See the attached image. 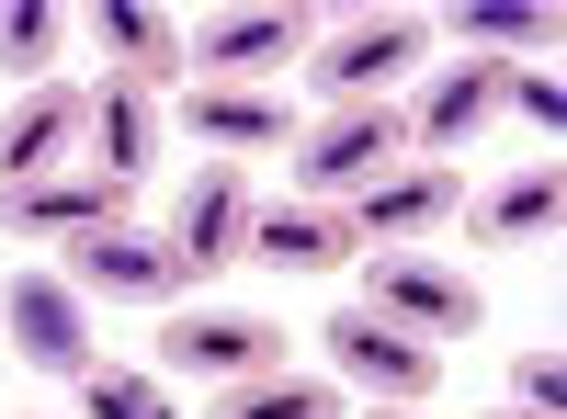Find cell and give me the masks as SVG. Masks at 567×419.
<instances>
[{"mask_svg": "<svg viewBox=\"0 0 567 419\" xmlns=\"http://www.w3.org/2000/svg\"><path fill=\"white\" fill-rule=\"evenodd\" d=\"M58 34H69V23L45 12V0H12V12H0V69L45 91V69H58Z\"/></svg>", "mask_w": 567, "mask_h": 419, "instance_id": "obj_21", "label": "cell"}, {"mask_svg": "<svg viewBox=\"0 0 567 419\" xmlns=\"http://www.w3.org/2000/svg\"><path fill=\"white\" fill-rule=\"evenodd\" d=\"M556 216H567V181L545 159V170H511L499 193L477 205V239H556Z\"/></svg>", "mask_w": 567, "mask_h": 419, "instance_id": "obj_18", "label": "cell"}, {"mask_svg": "<svg viewBox=\"0 0 567 419\" xmlns=\"http://www.w3.org/2000/svg\"><path fill=\"white\" fill-rule=\"evenodd\" d=\"M465 205V181L432 159V170H386V181H363L352 216H341V239H432V227H454Z\"/></svg>", "mask_w": 567, "mask_h": 419, "instance_id": "obj_9", "label": "cell"}, {"mask_svg": "<svg viewBox=\"0 0 567 419\" xmlns=\"http://www.w3.org/2000/svg\"><path fill=\"white\" fill-rule=\"evenodd\" d=\"M159 91H136V80H103L91 91V148H103V181H136L148 170V148H159Z\"/></svg>", "mask_w": 567, "mask_h": 419, "instance_id": "obj_16", "label": "cell"}, {"mask_svg": "<svg viewBox=\"0 0 567 419\" xmlns=\"http://www.w3.org/2000/svg\"><path fill=\"white\" fill-rule=\"evenodd\" d=\"M216 419H352V397L318 375H250V386H227Z\"/></svg>", "mask_w": 567, "mask_h": 419, "instance_id": "obj_19", "label": "cell"}, {"mask_svg": "<svg viewBox=\"0 0 567 419\" xmlns=\"http://www.w3.org/2000/svg\"><path fill=\"white\" fill-rule=\"evenodd\" d=\"M409 148V114L386 103H341L318 136H296V170H307V193H363V181H386Z\"/></svg>", "mask_w": 567, "mask_h": 419, "instance_id": "obj_5", "label": "cell"}, {"mask_svg": "<svg viewBox=\"0 0 567 419\" xmlns=\"http://www.w3.org/2000/svg\"><path fill=\"white\" fill-rule=\"evenodd\" d=\"M499 103L523 114L534 136H556V125H567V91H556V69H511V91H499Z\"/></svg>", "mask_w": 567, "mask_h": 419, "instance_id": "obj_23", "label": "cell"}, {"mask_svg": "<svg viewBox=\"0 0 567 419\" xmlns=\"http://www.w3.org/2000/svg\"><path fill=\"white\" fill-rule=\"evenodd\" d=\"M69 295H114V306H171V250L136 227H91L69 239Z\"/></svg>", "mask_w": 567, "mask_h": 419, "instance_id": "obj_10", "label": "cell"}, {"mask_svg": "<svg viewBox=\"0 0 567 419\" xmlns=\"http://www.w3.org/2000/svg\"><path fill=\"white\" fill-rule=\"evenodd\" d=\"M91 136V91H69V80H45V91H23V114L0 125V193H34V181H58V159Z\"/></svg>", "mask_w": 567, "mask_h": 419, "instance_id": "obj_8", "label": "cell"}, {"mask_svg": "<svg viewBox=\"0 0 567 419\" xmlns=\"http://www.w3.org/2000/svg\"><path fill=\"white\" fill-rule=\"evenodd\" d=\"M159 363L171 375H194V386H250V375H284V329L272 317H171L159 329Z\"/></svg>", "mask_w": 567, "mask_h": 419, "instance_id": "obj_6", "label": "cell"}, {"mask_svg": "<svg viewBox=\"0 0 567 419\" xmlns=\"http://www.w3.org/2000/svg\"><path fill=\"white\" fill-rule=\"evenodd\" d=\"M523 408H534V419H556V408H567V375H556V352H523Z\"/></svg>", "mask_w": 567, "mask_h": 419, "instance_id": "obj_24", "label": "cell"}, {"mask_svg": "<svg viewBox=\"0 0 567 419\" xmlns=\"http://www.w3.org/2000/svg\"><path fill=\"white\" fill-rule=\"evenodd\" d=\"M250 227H261V205H250V170L239 159H205L194 181H182V216H171V284H216L227 261L250 250Z\"/></svg>", "mask_w": 567, "mask_h": 419, "instance_id": "obj_2", "label": "cell"}, {"mask_svg": "<svg viewBox=\"0 0 567 419\" xmlns=\"http://www.w3.org/2000/svg\"><path fill=\"white\" fill-rule=\"evenodd\" d=\"M318 352H329V375H341L352 397H386V408H420L443 386V352L409 341V329H386L374 306H329L318 317Z\"/></svg>", "mask_w": 567, "mask_h": 419, "instance_id": "obj_1", "label": "cell"}, {"mask_svg": "<svg viewBox=\"0 0 567 419\" xmlns=\"http://www.w3.org/2000/svg\"><path fill=\"white\" fill-rule=\"evenodd\" d=\"M499 419H534V408H499Z\"/></svg>", "mask_w": 567, "mask_h": 419, "instance_id": "obj_25", "label": "cell"}, {"mask_svg": "<svg viewBox=\"0 0 567 419\" xmlns=\"http://www.w3.org/2000/svg\"><path fill=\"white\" fill-rule=\"evenodd\" d=\"M0 341H12L34 375H91V295H69V272H12L0 284Z\"/></svg>", "mask_w": 567, "mask_h": 419, "instance_id": "obj_4", "label": "cell"}, {"mask_svg": "<svg viewBox=\"0 0 567 419\" xmlns=\"http://www.w3.org/2000/svg\"><path fill=\"white\" fill-rule=\"evenodd\" d=\"M91 45H103L114 80H136V91H171V80H182V23H171V12L103 0V12H91Z\"/></svg>", "mask_w": 567, "mask_h": 419, "instance_id": "obj_14", "label": "cell"}, {"mask_svg": "<svg viewBox=\"0 0 567 419\" xmlns=\"http://www.w3.org/2000/svg\"><path fill=\"white\" fill-rule=\"evenodd\" d=\"M250 250H261L272 272H341V261H352L341 216H318V205H272V216L250 227Z\"/></svg>", "mask_w": 567, "mask_h": 419, "instance_id": "obj_17", "label": "cell"}, {"mask_svg": "<svg viewBox=\"0 0 567 419\" xmlns=\"http://www.w3.org/2000/svg\"><path fill=\"white\" fill-rule=\"evenodd\" d=\"M386 419H398V408H386Z\"/></svg>", "mask_w": 567, "mask_h": 419, "instance_id": "obj_26", "label": "cell"}, {"mask_svg": "<svg viewBox=\"0 0 567 419\" xmlns=\"http://www.w3.org/2000/svg\"><path fill=\"white\" fill-rule=\"evenodd\" d=\"M409 57H432V23H420V12H374V23H352L341 45H329V57H307V69L341 91V103H374Z\"/></svg>", "mask_w": 567, "mask_h": 419, "instance_id": "obj_11", "label": "cell"}, {"mask_svg": "<svg viewBox=\"0 0 567 419\" xmlns=\"http://www.w3.org/2000/svg\"><path fill=\"white\" fill-rule=\"evenodd\" d=\"M454 34L499 57V45H545V12H523V0H477V12H454Z\"/></svg>", "mask_w": 567, "mask_h": 419, "instance_id": "obj_22", "label": "cell"}, {"mask_svg": "<svg viewBox=\"0 0 567 419\" xmlns=\"http://www.w3.org/2000/svg\"><path fill=\"white\" fill-rule=\"evenodd\" d=\"M182 125L205 136V148H296V114H284V91H182Z\"/></svg>", "mask_w": 567, "mask_h": 419, "instance_id": "obj_15", "label": "cell"}, {"mask_svg": "<svg viewBox=\"0 0 567 419\" xmlns=\"http://www.w3.org/2000/svg\"><path fill=\"white\" fill-rule=\"evenodd\" d=\"M0 227H23V239H91V227H125V181H34V193H0Z\"/></svg>", "mask_w": 567, "mask_h": 419, "instance_id": "obj_12", "label": "cell"}, {"mask_svg": "<svg viewBox=\"0 0 567 419\" xmlns=\"http://www.w3.org/2000/svg\"><path fill=\"white\" fill-rule=\"evenodd\" d=\"M499 91H511V57H454L432 80V103L409 114V136H420V148H465V136L499 114Z\"/></svg>", "mask_w": 567, "mask_h": 419, "instance_id": "obj_13", "label": "cell"}, {"mask_svg": "<svg viewBox=\"0 0 567 419\" xmlns=\"http://www.w3.org/2000/svg\"><path fill=\"white\" fill-rule=\"evenodd\" d=\"M284 57H307L296 0H272V12H216V23L194 34V57H182V69H205V91H239V80H272Z\"/></svg>", "mask_w": 567, "mask_h": 419, "instance_id": "obj_7", "label": "cell"}, {"mask_svg": "<svg viewBox=\"0 0 567 419\" xmlns=\"http://www.w3.org/2000/svg\"><path fill=\"white\" fill-rule=\"evenodd\" d=\"M80 419H182L159 375H125V363H91L80 375Z\"/></svg>", "mask_w": 567, "mask_h": 419, "instance_id": "obj_20", "label": "cell"}, {"mask_svg": "<svg viewBox=\"0 0 567 419\" xmlns=\"http://www.w3.org/2000/svg\"><path fill=\"white\" fill-rule=\"evenodd\" d=\"M363 306L374 317H386V329H409V341H465V329H477V284H465V272H443V261H420V250H374L363 261Z\"/></svg>", "mask_w": 567, "mask_h": 419, "instance_id": "obj_3", "label": "cell"}]
</instances>
